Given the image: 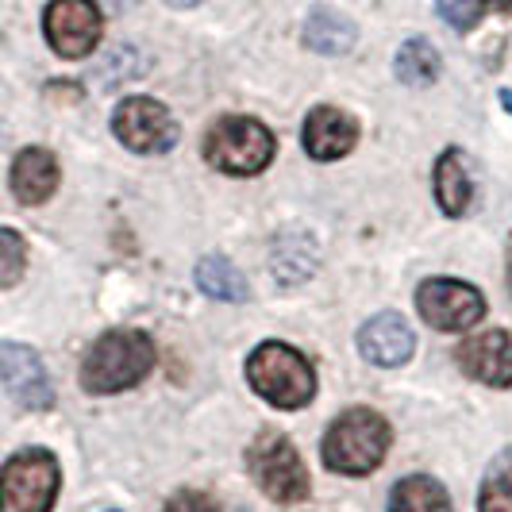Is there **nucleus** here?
<instances>
[{"mask_svg":"<svg viewBox=\"0 0 512 512\" xmlns=\"http://www.w3.org/2000/svg\"><path fill=\"white\" fill-rule=\"evenodd\" d=\"M154 366V343L143 332H104L81 362L89 393H120L139 385Z\"/></svg>","mask_w":512,"mask_h":512,"instance_id":"nucleus-1","label":"nucleus"},{"mask_svg":"<svg viewBox=\"0 0 512 512\" xmlns=\"http://www.w3.org/2000/svg\"><path fill=\"white\" fill-rule=\"evenodd\" d=\"M389 451V424L374 409L343 412L324 436V466L335 474H370Z\"/></svg>","mask_w":512,"mask_h":512,"instance_id":"nucleus-2","label":"nucleus"},{"mask_svg":"<svg viewBox=\"0 0 512 512\" xmlns=\"http://www.w3.org/2000/svg\"><path fill=\"white\" fill-rule=\"evenodd\" d=\"M247 378L258 397H266L278 409H305L316 393V374L308 359L285 343H262L247 362Z\"/></svg>","mask_w":512,"mask_h":512,"instance_id":"nucleus-3","label":"nucleus"},{"mask_svg":"<svg viewBox=\"0 0 512 512\" xmlns=\"http://www.w3.org/2000/svg\"><path fill=\"white\" fill-rule=\"evenodd\" d=\"M205 158L220 174L251 178V174H262L270 166L274 135L266 131V124H258L251 116H224L205 135Z\"/></svg>","mask_w":512,"mask_h":512,"instance_id":"nucleus-4","label":"nucleus"},{"mask_svg":"<svg viewBox=\"0 0 512 512\" xmlns=\"http://www.w3.org/2000/svg\"><path fill=\"white\" fill-rule=\"evenodd\" d=\"M58 497V462L51 451H20L0 474V512H51Z\"/></svg>","mask_w":512,"mask_h":512,"instance_id":"nucleus-5","label":"nucleus"},{"mask_svg":"<svg viewBox=\"0 0 512 512\" xmlns=\"http://www.w3.org/2000/svg\"><path fill=\"white\" fill-rule=\"evenodd\" d=\"M251 474L266 497L278 505H297L308 497V470L297 447L282 432H262L251 447Z\"/></svg>","mask_w":512,"mask_h":512,"instance_id":"nucleus-6","label":"nucleus"},{"mask_svg":"<svg viewBox=\"0 0 512 512\" xmlns=\"http://www.w3.org/2000/svg\"><path fill=\"white\" fill-rule=\"evenodd\" d=\"M420 320L436 332H466L486 316V301L474 285L451 282V278H432L416 293Z\"/></svg>","mask_w":512,"mask_h":512,"instance_id":"nucleus-7","label":"nucleus"},{"mask_svg":"<svg viewBox=\"0 0 512 512\" xmlns=\"http://www.w3.org/2000/svg\"><path fill=\"white\" fill-rule=\"evenodd\" d=\"M112 131L135 154H166L178 143L174 116L166 112V104L151 101V97H128V101H120L116 116H112Z\"/></svg>","mask_w":512,"mask_h":512,"instance_id":"nucleus-8","label":"nucleus"},{"mask_svg":"<svg viewBox=\"0 0 512 512\" xmlns=\"http://www.w3.org/2000/svg\"><path fill=\"white\" fill-rule=\"evenodd\" d=\"M47 43L62 58H85L101 43V8L93 0H51L47 8Z\"/></svg>","mask_w":512,"mask_h":512,"instance_id":"nucleus-9","label":"nucleus"},{"mask_svg":"<svg viewBox=\"0 0 512 512\" xmlns=\"http://www.w3.org/2000/svg\"><path fill=\"white\" fill-rule=\"evenodd\" d=\"M0 382L12 393V401H20L24 409L39 412L54 405L51 378L43 370V359L31 347H20V343H4L0 347Z\"/></svg>","mask_w":512,"mask_h":512,"instance_id":"nucleus-10","label":"nucleus"},{"mask_svg":"<svg viewBox=\"0 0 512 512\" xmlns=\"http://www.w3.org/2000/svg\"><path fill=\"white\" fill-rule=\"evenodd\" d=\"M459 366L493 389L512 385V335L505 328H486V332L470 335L459 347Z\"/></svg>","mask_w":512,"mask_h":512,"instance_id":"nucleus-11","label":"nucleus"},{"mask_svg":"<svg viewBox=\"0 0 512 512\" xmlns=\"http://www.w3.org/2000/svg\"><path fill=\"white\" fill-rule=\"evenodd\" d=\"M359 351L374 366H405L416 351V335L401 312H378L374 320L362 324Z\"/></svg>","mask_w":512,"mask_h":512,"instance_id":"nucleus-12","label":"nucleus"},{"mask_svg":"<svg viewBox=\"0 0 512 512\" xmlns=\"http://www.w3.org/2000/svg\"><path fill=\"white\" fill-rule=\"evenodd\" d=\"M359 143V124L343 112V108H312L305 120V151L320 162H332V158H343V154L355 151Z\"/></svg>","mask_w":512,"mask_h":512,"instance_id":"nucleus-13","label":"nucleus"},{"mask_svg":"<svg viewBox=\"0 0 512 512\" xmlns=\"http://www.w3.org/2000/svg\"><path fill=\"white\" fill-rule=\"evenodd\" d=\"M58 189V162L43 147H27L12 162V193L20 205H43Z\"/></svg>","mask_w":512,"mask_h":512,"instance_id":"nucleus-14","label":"nucleus"},{"mask_svg":"<svg viewBox=\"0 0 512 512\" xmlns=\"http://www.w3.org/2000/svg\"><path fill=\"white\" fill-rule=\"evenodd\" d=\"M359 39V27L335 8H312L305 20V47L316 54H347Z\"/></svg>","mask_w":512,"mask_h":512,"instance_id":"nucleus-15","label":"nucleus"},{"mask_svg":"<svg viewBox=\"0 0 512 512\" xmlns=\"http://www.w3.org/2000/svg\"><path fill=\"white\" fill-rule=\"evenodd\" d=\"M474 197V185H470V174H466V158L462 151H447L436 166V201L447 216H462L466 205Z\"/></svg>","mask_w":512,"mask_h":512,"instance_id":"nucleus-16","label":"nucleus"},{"mask_svg":"<svg viewBox=\"0 0 512 512\" xmlns=\"http://www.w3.org/2000/svg\"><path fill=\"white\" fill-rule=\"evenodd\" d=\"M389 512H451V497L439 486L436 478H401L393 497H389Z\"/></svg>","mask_w":512,"mask_h":512,"instance_id":"nucleus-17","label":"nucleus"},{"mask_svg":"<svg viewBox=\"0 0 512 512\" xmlns=\"http://www.w3.org/2000/svg\"><path fill=\"white\" fill-rule=\"evenodd\" d=\"M197 285L216 301H247L251 297L247 278L224 255H205L197 262Z\"/></svg>","mask_w":512,"mask_h":512,"instance_id":"nucleus-18","label":"nucleus"},{"mask_svg":"<svg viewBox=\"0 0 512 512\" xmlns=\"http://www.w3.org/2000/svg\"><path fill=\"white\" fill-rule=\"evenodd\" d=\"M305 243H312L305 231H285L282 239L274 243V274H278V282L282 285H297V282H305L308 274L316 270V247L312 251H305L301 255V247Z\"/></svg>","mask_w":512,"mask_h":512,"instance_id":"nucleus-19","label":"nucleus"},{"mask_svg":"<svg viewBox=\"0 0 512 512\" xmlns=\"http://www.w3.org/2000/svg\"><path fill=\"white\" fill-rule=\"evenodd\" d=\"M393 74L401 77L405 85H432L439 77V54L428 39H409L401 51H397V62H393Z\"/></svg>","mask_w":512,"mask_h":512,"instance_id":"nucleus-20","label":"nucleus"},{"mask_svg":"<svg viewBox=\"0 0 512 512\" xmlns=\"http://www.w3.org/2000/svg\"><path fill=\"white\" fill-rule=\"evenodd\" d=\"M478 512H512V447L489 462L478 493Z\"/></svg>","mask_w":512,"mask_h":512,"instance_id":"nucleus-21","label":"nucleus"},{"mask_svg":"<svg viewBox=\"0 0 512 512\" xmlns=\"http://www.w3.org/2000/svg\"><path fill=\"white\" fill-rule=\"evenodd\" d=\"M24 262H27V247L20 239V231L0 228V289L16 285L24 278Z\"/></svg>","mask_w":512,"mask_h":512,"instance_id":"nucleus-22","label":"nucleus"},{"mask_svg":"<svg viewBox=\"0 0 512 512\" xmlns=\"http://www.w3.org/2000/svg\"><path fill=\"white\" fill-rule=\"evenodd\" d=\"M439 16L459 31H470V27L482 20V0H436Z\"/></svg>","mask_w":512,"mask_h":512,"instance_id":"nucleus-23","label":"nucleus"},{"mask_svg":"<svg viewBox=\"0 0 512 512\" xmlns=\"http://www.w3.org/2000/svg\"><path fill=\"white\" fill-rule=\"evenodd\" d=\"M166 512H220V509H216V501H212V497L185 489V493H178V497H170Z\"/></svg>","mask_w":512,"mask_h":512,"instance_id":"nucleus-24","label":"nucleus"},{"mask_svg":"<svg viewBox=\"0 0 512 512\" xmlns=\"http://www.w3.org/2000/svg\"><path fill=\"white\" fill-rule=\"evenodd\" d=\"M166 4H170V8H197L201 0H166Z\"/></svg>","mask_w":512,"mask_h":512,"instance_id":"nucleus-25","label":"nucleus"},{"mask_svg":"<svg viewBox=\"0 0 512 512\" xmlns=\"http://www.w3.org/2000/svg\"><path fill=\"white\" fill-rule=\"evenodd\" d=\"M493 8H501V12H512V0H489Z\"/></svg>","mask_w":512,"mask_h":512,"instance_id":"nucleus-26","label":"nucleus"},{"mask_svg":"<svg viewBox=\"0 0 512 512\" xmlns=\"http://www.w3.org/2000/svg\"><path fill=\"white\" fill-rule=\"evenodd\" d=\"M112 4H124V0H112Z\"/></svg>","mask_w":512,"mask_h":512,"instance_id":"nucleus-27","label":"nucleus"}]
</instances>
